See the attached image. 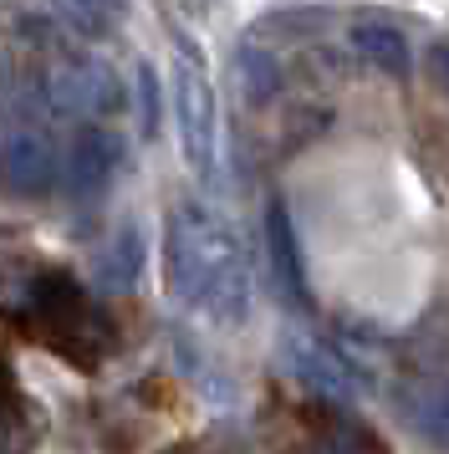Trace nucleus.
<instances>
[{
  "instance_id": "ddd939ff",
  "label": "nucleus",
  "mask_w": 449,
  "mask_h": 454,
  "mask_svg": "<svg viewBox=\"0 0 449 454\" xmlns=\"http://www.w3.org/2000/svg\"><path fill=\"white\" fill-rule=\"evenodd\" d=\"M240 82H245V98H250V103H265V98L281 87L276 57L261 51V46H245V51H240Z\"/></svg>"
},
{
  "instance_id": "9b49d317",
  "label": "nucleus",
  "mask_w": 449,
  "mask_h": 454,
  "mask_svg": "<svg viewBox=\"0 0 449 454\" xmlns=\"http://www.w3.org/2000/svg\"><path fill=\"white\" fill-rule=\"evenodd\" d=\"M51 11L77 36H107L122 21V0H51Z\"/></svg>"
},
{
  "instance_id": "423d86ee",
  "label": "nucleus",
  "mask_w": 449,
  "mask_h": 454,
  "mask_svg": "<svg viewBox=\"0 0 449 454\" xmlns=\"http://www.w3.org/2000/svg\"><path fill=\"white\" fill-rule=\"evenodd\" d=\"M118 159H122V144L107 133L102 123H87L77 128V138H72V148H67V184L77 189V194H92V189H102L113 174H118Z\"/></svg>"
},
{
  "instance_id": "20e7f679",
  "label": "nucleus",
  "mask_w": 449,
  "mask_h": 454,
  "mask_svg": "<svg viewBox=\"0 0 449 454\" xmlns=\"http://www.w3.org/2000/svg\"><path fill=\"white\" fill-rule=\"evenodd\" d=\"M0 184L11 194H51L61 184V153L41 128H11L0 138Z\"/></svg>"
},
{
  "instance_id": "f03ea898",
  "label": "nucleus",
  "mask_w": 449,
  "mask_h": 454,
  "mask_svg": "<svg viewBox=\"0 0 449 454\" xmlns=\"http://www.w3.org/2000/svg\"><path fill=\"white\" fill-rule=\"evenodd\" d=\"M20 322H26V332L36 337L41 348L61 352L72 368H98L107 357V348H113V332L102 322V311L57 270H46L36 281Z\"/></svg>"
},
{
  "instance_id": "39448f33",
  "label": "nucleus",
  "mask_w": 449,
  "mask_h": 454,
  "mask_svg": "<svg viewBox=\"0 0 449 454\" xmlns=\"http://www.w3.org/2000/svg\"><path fill=\"white\" fill-rule=\"evenodd\" d=\"M174 107H179V138L189 164L209 174V164H215V92L194 62L174 67Z\"/></svg>"
},
{
  "instance_id": "6e6552de",
  "label": "nucleus",
  "mask_w": 449,
  "mask_h": 454,
  "mask_svg": "<svg viewBox=\"0 0 449 454\" xmlns=\"http://www.w3.org/2000/svg\"><path fill=\"white\" fill-rule=\"evenodd\" d=\"M404 419H408V429L419 434V439H429L434 450H445V454H449V388H439V383L408 388Z\"/></svg>"
},
{
  "instance_id": "7ed1b4c3",
  "label": "nucleus",
  "mask_w": 449,
  "mask_h": 454,
  "mask_svg": "<svg viewBox=\"0 0 449 454\" xmlns=\"http://www.w3.org/2000/svg\"><path fill=\"white\" fill-rule=\"evenodd\" d=\"M46 98L61 113H92V118H107V113H122V82L118 72L98 57H61L51 72H46Z\"/></svg>"
},
{
  "instance_id": "9d476101",
  "label": "nucleus",
  "mask_w": 449,
  "mask_h": 454,
  "mask_svg": "<svg viewBox=\"0 0 449 454\" xmlns=\"http://www.w3.org/2000/svg\"><path fill=\"white\" fill-rule=\"evenodd\" d=\"M31 409H26V398H20L16 378L5 372L0 363V454H26L31 450Z\"/></svg>"
},
{
  "instance_id": "4468645a",
  "label": "nucleus",
  "mask_w": 449,
  "mask_h": 454,
  "mask_svg": "<svg viewBox=\"0 0 449 454\" xmlns=\"http://www.w3.org/2000/svg\"><path fill=\"white\" fill-rule=\"evenodd\" d=\"M296 372H306L317 388L327 393H347V372H343V357H332V352H317V348H302L296 357Z\"/></svg>"
},
{
  "instance_id": "f257e3e1",
  "label": "nucleus",
  "mask_w": 449,
  "mask_h": 454,
  "mask_svg": "<svg viewBox=\"0 0 449 454\" xmlns=\"http://www.w3.org/2000/svg\"><path fill=\"white\" fill-rule=\"evenodd\" d=\"M169 286L179 301L209 311L215 322H240L250 307V270L235 230L204 205H179L163 240Z\"/></svg>"
},
{
  "instance_id": "2eb2a0df",
  "label": "nucleus",
  "mask_w": 449,
  "mask_h": 454,
  "mask_svg": "<svg viewBox=\"0 0 449 454\" xmlns=\"http://www.w3.org/2000/svg\"><path fill=\"white\" fill-rule=\"evenodd\" d=\"M429 77H434L439 87H449V42L429 46Z\"/></svg>"
},
{
  "instance_id": "f8f14e48",
  "label": "nucleus",
  "mask_w": 449,
  "mask_h": 454,
  "mask_svg": "<svg viewBox=\"0 0 449 454\" xmlns=\"http://www.w3.org/2000/svg\"><path fill=\"white\" fill-rule=\"evenodd\" d=\"M138 270H143V240L128 230V235H118L113 250L98 261V276L107 281V286H133V281H138Z\"/></svg>"
},
{
  "instance_id": "0eeeda50",
  "label": "nucleus",
  "mask_w": 449,
  "mask_h": 454,
  "mask_svg": "<svg viewBox=\"0 0 449 454\" xmlns=\"http://www.w3.org/2000/svg\"><path fill=\"white\" fill-rule=\"evenodd\" d=\"M352 51H358L367 67L388 72V77H408V67H414L404 31H393V26H378V21L352 26Z\"/></svg>"
},
{
  "instance_id": "1a4fd4ad",
  "label": "nucleus",
  "mask_w": 449,
  "mask_h": 454,
  "mask_svg": "<svg viewBox=\"0 0 449 454\" xmlns=\"http://www.w3.org/2000/svg\"><path fill=\"white\" fill-rule=\"evenodd\" d=\"M265 246H271V261H276V276H281V286L306 301V276H302V255H296V235H291V220H286L281 205L265 209Z\"/></svg>"
}]
</instances>
